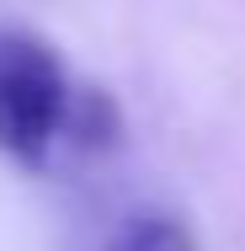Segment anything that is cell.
<instances>
[{"label":"cell","mask_w":245,"mask_h":251,"mask_svg":"<svg viewBox=\"0 0 245 251\" xmlns=\"http://www.w3.org/2000/svg\"><path fill=\"white\" fill-rule=\"evenodd\" d=\"M75 101L64 59L38 32L0 22V150L27 171H43L69 134Z\"/></svg>","instance_id":"6da1fadb"},{"label":"cell","mask_w":245,"mask_h":251,"mask_svg":"<svg viewBox=\"0 0 245 251\" xmlns=\"http://www.w3.org/2000/svg\"><path fill=\"white\" fill-rule=\"evenodd\" d=\"M107 251H192V241H187V230H181V225H171V219L149 214V219L123 225V230L112 235V246H107Z\"/></svg>","instance_id":"7a4b0ae2"}]
</instances>
